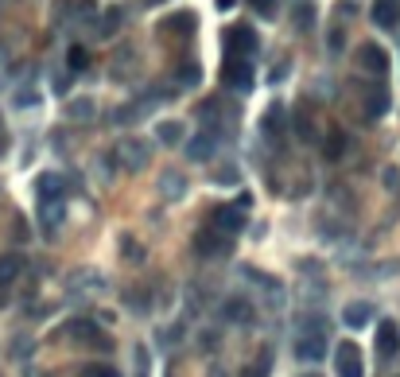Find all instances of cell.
I'll list each match as a JSON object with an SVG mask.
<instances>
[{
    "label": "cell",
    "instance_id": "6da1fadb",
    "mask_svg": "<svg viewBox=\"0 0 400 377\" xmlns=\"http://www.w3.org/2000/svg\"><path fill=\"white\" fill-rule=\"evenodd\" d=\"M334 373L338 377H366V358H361L358 343H338L334 346Z\"/></svg>",
    "mask_w": 400,
    "mask_h": 377
},
{
    "label": "cell",
    "instance_id": "7a4b0ae2",
    "mask_svg": "<svg viewBox=\"0 0 400 377\" xmlns=\"http://www.w3.org/2000/svg\"><path fill=\"white\" fill-rule=\"evenodd\" d=\"M229 249H234V237H225V234H218V230H199L194 234V253L199 257H229Z\"/></svg>",
    "mask_w": 400,
    "mask_h": 377
},
{
    "label": "cell",
    "instance_id": "3957f363",
    "mask_svg": "<svg viewBox=\"0 0 400 377\" xmlns=\"http://www.w3.org/2000/svg\"><path fill=\"white\" fill-rule=\"evenodd\" d=\"M222 82L229 86V90H253V67H249V59H241V55H229L225 59V67H222Z\"/></svg>",
    "mask_w": 400,
    "mask_h": 377
},
{
    "label": "cell",
    "instance_id": "277c9868",
    "mask_svg": "<svg viewBox=\"0 0 400 377\" xmlns=\"http://www.w3.org/2000/svg\"><path fill=\"white\" fill-rule=\"evenodd\" d=\"M113 156H117L121 168L133 171V176L148 168V144H144V140H121L117 148H113Z\"/></svg>",
    "mask_w": 400,
    "mask_h": 377
},
{
    "label": "cell",
    "instance_id": "5b68a950",
    "mask_svg": "<svg viewBox=\"0 0 400 377\" xmlns=\"http://www.w3.org/2000/svg\"><path fill=\"white\" fill-rule=\"evenodd\" d=\"M210 230H218L225 237H237L245 230V214L237 206H214L210 210Z\"/></svg>",
    "mask_w": 400,
    "mask_h": 377
},
{
    "label": "cell",
    "instance_id": "8992f818",
    "mask_svg": "<svg viewBox=\"0 0 400 377\" xmlns=\"http://www.w3.org/2000/svg\"><path fill=\"white\" fill-rule=\"evenodd\" d=\"M295 358L300 362L326 358V335L323 331H300V338H295Z\"/></svg>",
    "mask_w": 400,
    "mask_h": 377
},
{
    "label": "cell",
    "instance_id": "52a82bcc",
    "mask_svg": "<svg viewBox=\"0 0 400 377\" xmlns=\"http://www.w3.org/2000/svg\"><path fill=\"white\" fill-rule=\"evenodd\" d=\"M377 354H381L385 362L400 354V327L392 319H381V323H377Z\"/></svg>",
    "mask_w": 400,
    "mask_h": 377
},
{
    "label": "cell",
    "instance_id": "ba28073f",
    "mask_svg": "<svg viewBox=\"0 0 400 377\" xmlns=\"http://www.w3.org/2000/svg\"><path fill=\"white\" fill-rule=\"evenodd\" d=\"M225 43L234 47V55H241V59H249V55H257V32H253L249 24H237L225 32Z\"/></svg>",
    "mask_w": 400,
    "mask_h": 377
},
{
    "label": "cell",
    "instance_id": "9c48e42d",
    "mask_svg": "<svg viewBox=\"0 0 400 377\" xmlns=\"http://www.w3.org/2000/svg\"><path fill=\"white\" fill-rule=\"evenodd\" d=\"M358 67L366 70V74H377V78H381L385 70H389V55H385V47H377V43H361Z\"/></svg>",
    "mask_w": 400,
    "mask_h": 377
},
{
    "label": "cell",
    "instance_id": "30bf717a",
    "mask_svg": "<svg viewBox=\"0 0 400 377\" xmlns=\"http://www.w3.org/2000/svg\"><path fill=\"white\" fill-rule=\"evenodd\" d=\"M159 35L164 39H191L194 35V12H175L159 24Z\"/></svg>",
    "mask_w": 400,
    "mask_h": 377
},
{
    "label": "cell",
    "instance_id": "8fae6325",
    "mask_svg": "<svg viewBox=\"0 0 400 377\" xmlns=\"http://www.w3.org/2000/svg\"><path fill=\"white\" fill-rule=\"evenodd\" d=\"M253 315H257V311H253V303L245 300V296H229V300L222 303V319L225 323H253Z\"/></svg>",
    "mask_w": 400,
    "mask_h": 377
},
{
    "label": "cell",
    "instance_id": "7c38bea8",
    "mask_svg": "<svg viewBox=\"0 0 400 377\" xmlns=\"http://www.w3.org/2000/svg\"><path fill=\"white\" fill-rule=\"evenodd\" d=\"M373 24L381 32L400 27V0H373Z\"/></svg>",
    "mask_w": 400,
    "mask_h": 377
},
{
    "label": "cell",
    "instance_id": "4fadbf2b",
    "mask_svg": "<svg viewBox=\"0 0 400 377\" xmlns=\"http://www.w3.org/2000/svg\"><path fill=\"white\" fill-rule=\"evenodd\" d=\"M70 335L78 338V343H86V346H93V350H105L109 346V338L101 335L98 327H93L90 319H74V323H70Z\"/></svg>",
    "mask_w": 400,
    "mask_h": 377
},
{
    "label": "cell",
    "instance_id": "5bb4252c",
    "mask_svg": "<svg viewBox=\"0 0 400 377\" xmlns=\"http://www.w3.org/2000/svg\"><path fill=\"white\" fill-rule=\"evenodd\" d=\"M35 194H39V202H62V194H67V179L62 176H39V183H35Z\"/></svg>",
    "mask_w": 400,
    "mask_h": 377
},
{
    "label": "cell",
    "instance_id": "9a60e30c",
    "mask_svg": "<svg viewBox=\"0 0 400 377\" xmlns=\"http://www.w3.org/2000/svg\"><path fill=\"white\" fill-rule=\"evenodd\" d=\"M342 323L346 327H366V323H373V303H366V300H354V303H346L342 307Z\"/></svg>",
    "mask_w": 400,
    "mask_h": 377
},
{
    "label": "cell",
    "instance_id": "2e32d148",
    "mask_svg": "<svg viewBox=\"0 0 400 377\" xmlns=\"http://www.w3.org/2000/svg\"><path fill=\"white\" fill-rule=\"evenodd\" d=\"M214 152H218V136L214 133H199V136H191V144H187V156H191L194 164H206Z\"/></svg>",
    "mask_w": 400,
    "mask_h": 377
},
{
    "label": "cell",
    "instance_id": "e0dca14e",
    "mask_svg": "<svg viewBox=\"0 0 400 377\" xmlns=\"http://www.w3.org/2000/svg\"><path fill=\"white\" fill-rule=\"evenodd\" d=\"M284 105H272V110H265V117H260V133L265 136H272V140H280L284 136Z\"/></svg>",
    "mask_w": 400,
    "mask_h": 377
},
{
    "label": "cell",
    "instance_id": "ac0fdd59",
    "mask_svg": "<svg viewBox=\"0 0 400 377\" xmlns=\"http://www.w3.org/2000/svg\"><path fill=\"white\" fill-rule=\"evenodd\" d=\"M385 110H389V90H385V86H373V90L366 93V117L377 121V117H385Z\"/></svg>",
    "mask_w": 400,
    "mask_h": 377
},
{
    "label": "cell",
    "instance_id": "d6986e66",
    "mask_svg": "<svg viewBox=\"0 0 400 377\" xmlns=\"http://www.w3.org/2000/svg\"><path fill=\"white\" fill-rule=\"evenodd\" d=\"M159 194H164V199H183L187 179L179 176V171H164V176H159Z\"/></svg>",
    "mask_w": 400,
    "mask_h": 377
},
{
    "label": "cell",
    "instance_id": "ffe728a7",
    "mask_svg": "<svg viewBox=\"0 0 400 377\" xmlns=\"http://www.w3.org/2000/svg\"><path fill=\"white\" fill-rule=\"evenodd\" d=\"M183 125H179V121H159L156 125V140L159 144H167V148H175V144H183Z\"/></svg>",
    "mask_w": 400,
    "mask_h": 377
},
{
    "label": "cell",
    "instance_id": "44dd1931",
    "mask_svg": "<svg viewBox=\"0 0 400 377\" xmlns=\"http://www.w3.org/2000/svg\"><path fill=\"white\" fill-rule=\"evenodd\" d=\"M20 268H24V260H20V257H12V253H8V257H0V288H8L12 280L20 277Z\"/></svg>",
    "mask_w": 400,
    "mask_h": 377
},
{
    "label": "cell",
    "instance_id": "7402d4cb",
    "mask_svg": "<svg viewBox=\"0 0 400 377\" xmlns=\"http://www.w3.org/2000/svg\"><path fill=\"white\" fill-rule=\"evenodd\" d=\"M268 373H272V354L260 350V358H257V362H249V366H245L237 377H268Z\"/></svg>",
    "mask_w": 400,
    "mask_h": 377
},
{
    "label": "cell",
    "instance_id": "603a6c76",
    "mask_svg": "<svg viewBox=\"0 0 400 377\" xmlns=\"http://www.w3.org/2000/svg\"><path fill=\"white\" fill-rule=\"evenodd\" d=\"M346 144H350V136H346V133H331V136H326V159H342V156H346Z\"/></svg>",
    "mask_w": 400,
    "mask_h": 377
},
{
    "label": "cell",
    "instance_id": "cb8c5ba5",
    "mask_svg": "<svg viewBox=\"0 0 400 377\" xmlns=\"http://www.w3.org/2000/svg\"><path fill=\"white\" fill-rule=\"evenodd\" d=\"M39 206H43V226L59 230L62 226V202H39Z\"/></svg>",
    "mask_w": 400,
    "mask_h": 377
},
{
    "label": "cell",
    "instance_id": "d4e9b609",
    "mask_svg": "<svg viewBox=\"0 0 400 377\" xmlns=\"http://www.w3.org/2000/svg\"><path fill=\"white\" fill-rule=\"evenodd\" d=\"M67 67H70V70H86V67H90V51L74 43V47L67 51Z\"/></svg>",
    "mask_w": 400,
    "mask_h": 377
},
{
    "label": "cell",
    "instance_id": "484cf974",
    "mask_svg": "<svg viewBox=\"0 0 400 377\" xmlns=\"http://www.w3.org/2000/svg\"><path fill=\"white\" fill-rule=\"evenodd\" d=\"M175 82L179 86H199V67H194V62H183V67L175 70Z\"/></svg>",
    "mask_w": 400,
    "mask_h": 377
},
{
    "label": "cell",
    "instance_id": "4316f807",
    "mask_svg": "<svg viewBox=\"0 0 400 377\" xmlns=\"http://www.w3.org/2000/svg\"><path fill=\"white\" fill-rule=\"evenodd\" d=\"M125 303H128L133 311H148V307H152V303H148V292L140 296V288H128V292H125Z\"/></svg>",
    "mask_w": 400,
    "mask_h": 377
},
{
    "label": "cell",
    "instance_id": "83f0119b",
    "mask_svg": "<svg viewBox=\"0 0 400 377\" xmlns=\"http://www.w3.org/2000/svg\"><path fill=\"white\" fill-rule=\"evenodd\" d=\"M311 20H315V8H311V4H295V27H303V32H307Z\"/></svg>",
    "mask_w": 400,
    "mask_h": 377
},
{
    "label": "cell",
    "instance_id": "f1b7e54d",
    "mask_svg": "<svg viewBox=\"0 0 400 377\" xmlns=\"http://www.w3.org/2000/svg\"><path fill=\"white\" fill-rule=\"evenodd\" d=\"M292 128H295V133H300V140H315V125H311V121L303 117V113H300V117L292 121Z\"/></svg>",
    "mask_w": 400,
    "mask_h": 377
},
{
    "label": "cell",
    "instance_id": "f546056e",
    "mask_svg": "<svg viewBox=\"0 0 400 377\" xmlns=\"http://www.w3.org/2000/svg\"><path fill=\"white\" fill-rule=\"evenodd\" d=\"M237 179H241V171H237L234 164H225V168H218V183H222V187H234Z\"/></svg>",
    "mask_w": 400,
    "mask_h": 377
},
{
    "label": "cell",
    "instance_id": "4dcf8cb0",
    "mask_svg": "<svg viewBox=\"0 0 400 377\" xmlns=\"http://www.w3.org/2000/svg\"><path fill=\"white\" fill-rule=\"evenodd\" d=\"M82 377H121V373L113 366H105V362H98V366H86Z\"/></svg>",
    "mask_w": 400,
    "mask_h": 377
},
{
    "label": "cell",
    "instance_id": "1f68e13d",
    "mask_svg": "<svg viewBox=\"0 0 400 377\" xmlns=\"http://www.w3.org/2000/svg\"><path fill=\"white\" fill-rule=\"evenodd\" d=\"M90 113H93V101L90 98H82V101H74V105H70V117H74V121H86Z\"/></svg>",
    "mask_w": 400,
    "mask_h": 377
},
{
    "label": "cell",
    "instance_id": "d6a6232c",
    "mask_svg": "<svg viewBox=\"0 0 400 377\" xmlns=\"http://www.w3.org/2000/svg\"><path fill=\"white\" fill-rule=\"evenodd\" d=\"M121 253H125L128 260H144L140 245H136V237H121Z\"/></svg>",
    "mask_w": 400,
    "mask_h": 377
},
{
    "label": "cell",
    "instance_id": "836d02e7",
    "mask_svg": "<svg viewBox=\"0 0 400 377\" xmlns=\"http://www.w3.org/2000/svg\"><path fill=\"white\" fill-rule=\"evenodd\" d=\"M276 4H280V0H249V8L257 12V16H276Z\"/></svg>",
    "mask_w": 400,
    "mask_h": 377
},
{
    "label": "cell",
    "instance_id": "e575fe53",
    "mask_svg": "<svg viewBox=\"0 0 400 377\" xmlns=\"http://www.w3.org/2000/svg\"><path fill=\"white\" fill-rule=\"evenodd\" d=\"M326 43H331V47H334V51H338V47H342V43H346V35H342V32H334V35H331V39H326Z\"/></svg>",
    "mask_w": 400,
    "mask_h": 377
},
{
    "label": "cell",
    "instance_id": "d590c367",
    "mask_svg": "<svg viewBox=\"0 0 400 377\" xmlns=\"http://www.w3.org/2000/svg\"><path fill=\"white\" fill-rule=\"evenodd\" d=\"M206 377H225V369H222V366H210V369H206Z\"/></svg>",
    "mask_w": 400,
    "mask_h": 377
},
{
    "label": "cell",
    "instance_id": "8d00e7d4",
    "mask_svg": "<svg viewBox=\"0 0 400 377\" xmlns=\"http://www.w3.org/2000/svg\"><path fill=\"white\" fill-rule=\"evenodd\" d=\"M234 4H237V0H218V8H222V12H229Z\"/></svg>",
    "mask_w": 400,
    "mask_h": 377
},
{
    "label": "cell",
    "instance_id": "74e56055",
    "mask_svg": "<svg viewBox=\"0 0 400 377\" xmlns=\"http://www.w3.org/2000/svg\"><path fill=\"white\" fill-rule=\"evenodd\" d=\"M307 377H319V373H307Z\"/></svg>",
    "mask_w": 400,
    "mask_h": 377
}]
</instances>
